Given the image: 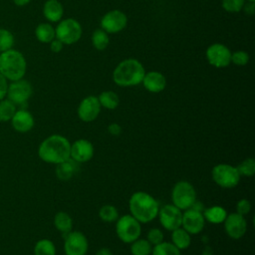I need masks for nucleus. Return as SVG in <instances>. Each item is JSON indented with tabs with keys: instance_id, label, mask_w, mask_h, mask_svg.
Here are the masks:
<instances>
[{
	"instance_id": "9d476101",
	"label": "nucleus",
	"mask_w": 255,
	"mask_h": 255,
	"mask_svg": "<svg viewBox=\"0 0 255 255\" xmlns=\"http://www.w3.org/2000/svg\"><path fill=\"white\" fill-rule=\"evenodd\" d=\"M64 251L66 255H86L89 243L84 233L71 231L64 236Z\"/></svg>"
},
{
	"instance_id": "f3484780",
	"label": "nucleus",
	"mask_w": 255,
	"mask_h": 255,
	"mask_svg": "<svg viewBox=\"0 0 255 255\" xmlns=\"http://www.w3.org/2000/svg\"><path fill=\"white\" fill-rule=\"evenodd\" d=\"M94 152L95 149L93 143L88 139L80 138L71 144L70 157L78 163H84L92 159Z\"/></svg>"
},
{
	"instance_id": "f8f14e48",
	"label": "nucleus",
	"mask_w": 255,
	"mask_h": 255,
	"mask_svg": "<svg viewBox=\"0 0 255 255\" xmlns=\"http://www.w3.org/2000/svg\"><path fill=\"white\" fill-rule=\"evenodd\" d=\"M157 216L159 217V222L161 226L168 231H173L181 227L182 210H180L173 204L163 205L159 209Z\"/></svg>"
},
{
	"instance_id": "79ce46f5",
	"label": "nucleus",
	"mask_w": 255,
	"mask_h": 255,
	"mask_svg": "<svg viewBox=\"0 0 255 255\" xmlns=\"http://www.w3.org/2000/svg\"><path fill=\"white\" fill-rule=\"evenodd\" d=\"M243 9L245 10V12L249 15H253L254 13V2H248L247 5H244Z\"/></svg>"
},
{
	"instance_id": "a878e982",
	"label": "nucleus",
	"mask_w": 255,
	"mask_h": 255,
	"mask_svg": "<svg viewBox=\"0 0 255 255\" xmlns=\"http://www.w3.org/2000/svg\"><path fill=\"white\" fill-rule=\"evenodd\" d=\"M98 100L101 107H104L107 110H115L120 105V98L113 91H105L101 93Z\"/></svg>"
},
{
	"instance_id": "e433bc0d",
	"label": "nucleus",
	"mask_w": 255,
	"mask_h": 255,
	"mask_svg": "<svg viewBox=\"0 0 255 255\" xmlns=\"http://www.w3.org/2000/svg\"><path fill=\"white\" fill-rule=\"evenodd\" d=\"M146 240L151 244V245H157L160 242L163 241V233L160 229L158 228H151L147 232V238Z\"/></svg>"
},
{
	"instance_id": "6ab92c4d",
	"label": "nucleus",
	"mask_w": 255,
	"mask_h": 255,
	"mask_svg": "<svg viewBox=\"0 0 255 255\" xmlns=\"http://www.w3.org/2000/svg\"><path fill=\"white\" fill-rule=\"evenodd\" d=\"M141 83L146 91L153 94L162 92L166 87V79L164 75L157 71L145 73Z\"/></svg>"
},
{
	"instance_id": "7c9ffc66",
	"label": "nucleus",
	"mask_w": 255,
	"mask_h": 255,
	"mask_svg": "<svg viewBox=\"0 0 255 255\" xmlns=\"http://www.w3.org/2000/svg\"><path fill=\"white\" fill-rule=\"evenodd\" d=\"M16 105L8 99L0 101V122L11 121L16 112Z\"/></svg>"
},
{
	"instance_id": "a18cd8bd",
	"label": "nucleus",
	"mask_w": 255,
	"mask_h": 255,
	"mask_svg": "<svg viewBox=\"0 0 255 255\" xmlns=\"http://www.w3.org/2000/svg\"><path fill=\"white\" fill-rule=\"evenodd\" d=\"M201 255H213V250L210 246H205Z\"/></svg>"
},
{
	"instance_id": "4be33fe9",
	"label": "nucleus",
	"mask_w": 255,
	"mask_h": 255,
	"mask_svg": "<svg viewBox=\"0 0 255 255\" xmlns=\"http://www.w3.org/2000/svg\"><path fill=\"white\" fill-rule=\"evenodd\" d=\"M202 214L204 216L205 221L207 220L208 222H210L212 224L223 223L227 216L226 210L222 206H218V205L210 206V207L204 209Z\"/></svg>"
},
{
	"instance_id": "c03bdc74",
	"label": "nucleus",
	"mask_w": 255,
	"mask_h": 255,
	"mask_svg": "<svg viewBox=\"0 0 255 255\" xmlns=\"http://www.w3.org/2000/svg\"><path fill=\"white\" fill-rule=\"evenodd\" d=\"M14 4L17 6H25L31 2V0H13Z\"/></svg>"
},
{
	"instance_id": "1a4fd4ad",
	"label": "nucleus",
	"mask_w": 255,
	"mask_h": 255,
	"mask_svg": "<svg viewBox=\"0 0 255 255\" xmlns=\"http://www.w3.org/2000/svg\"><path fill=\"white\" fill-rule=\"evenodd\" d=\"M32 94V85L28 81L20 79L8 84L6 97L8 100H10L13 104L17 106L26 104L27 101L31 98Z\"/></svg>"
},
{
	"instance_id": "9b49d317",
	"label": "nucleus",
	"mask_w": 255,
	"mask_h": 255,
	"mask_svg": "<svg viewBox=\"0 0 255 255\" xmlns=\"http://www.w3.org/2000/svg\"><path fill=\"white\" fill-rule=\"evenodd\" d=\"M128 24V17L120 10H111L101 19V27L108 34H117L123 31Z\"/></svg>"
},
{
	"instance_id": "4c0bfd02",
	"label": "nucleus",
	"mask_w": 255,
	"mask_h": 255,
	"mask_svg": "<svg viewBox=\"0 0 255 255\" xmlns=\"http://www.w3.org/2000/svg\"><path fill=\"white\" fill-rule=\"evenodd\" d=\"M251 210V203L248 199H240L237 203H236V212L241 214V215H246L250 212Z\"/></svg>"
},
{
	"instance_id": "37998d69",
	"label": "nucleus",
	"mask_w": 255,
	"mask_h": 255,
	"mask_svg": "<svg viewBox=\"0 0 255 255\" xmlns=\"http://www.w3.org/2000/svg\"><path fill=\"white\" fill-rule=\"evenodd\" d=\"M95 255H113V253L109 248H101Z\"/></svg>"
},
{
	"instance_id": "cd10ccee",
	"label": "nucleus",
	"mask_w": 255,
	"mask_h": 255,
	"mask_svg": "<svg viewBox=\"0 0 255 255\" xmlns=\"http://www.w3.org/2000/svg\"><path fill=\"white\" fill-rule=\"evenodd\" d=\"M130 253L132 255H150L151 254V244L146 239L137 238L130 243Z\"/></svg>"
},
{
	"instance_id": "4468645a",
	"label": "nucleus",
	"mask_w": 255,
	"mask_h": 255,
	"mask_svg": "<svg viewBox=\"0 0 255 255\" xmlns=\"http://www.w3.org/2000/svg\"><path fill=\"white\" fill-rule=\"evenodd\" d=\"M223 223L226 234L232 239H239L243 237L247 231L246 219L243 215L237 212L227 215Z\"/></svg>"
},
{
	"instance_id": "393cba45",
	"label": "nucleus",
	"mask_w": 255,
	"mask_h": 255,
	"mask_svg": "<svg viewBox=\"0 0 255 255\" xmlns=\"http://www.w3.org/2000/svg\"><path fill=\"white\" fill-rule=\"evenodd\" d=\"M35 36L39 42L48 44L56 38L55 28L50 23H41L35 29Z\"/></svg>"
},
{
	"instance_id": "7ed1b4c3",
	"label": "nucleus",
	"mask_w": 255,
	"mask_h": 255,
	"mask_svg": "<svg viewBox=\"0 0 255 255\" xmlns=\"http://www.w3.org/2000/svg\"><path fill=\"white\" fill-rule=\"evenodd\" d=\"M145 70L142 64L132 58L122 61L113 72V80L120 87H132L140 84Z\"/></svg>"
},
{
	"instance_id": "6e6552de",
	"label": "nucleus",
	"mask_w": 255,
	"mask_h": 255,
	"mask_svg": "<svg viewBox=\"0 0 255 255\" xmlns=\"http://www.w3.org/2000/svg\"><path fill=\"white\" fill-rule=\"evenodd\" d=\"M83 29L81 24L72 18H67L59 21L55 29L56 38L64 45H71L77 43L82 37Z\"/></svg>"
},
{
	"instance_id": "aec40b11",
	"label": "nucleus",
	"mask_w": 255,
	"mask_h": 255,
	"mask_svg": "<svg viewBox=\"0 0 255 255\" xmlns=\"http://www.w3.org/2000/svg\"><path fill=\"white\" fill-rule=\"evenodd\" d=\"M80 170V163L69 157L56 166V176L63 181L72 179Z\"/></svg>"
},
{
	"instance_id": "a211bd4d",
	"label": "nucleus",
	"mask_w": 255,
	"mask_h": 255,
	"mask_svg": "<svg viewBox=\"0 0 255 255\" xmlns=\"http://www.w3.org/2000/svg\"><path fill=\"white\" fill-rule=\"evenodd\" d=\"M34 118L30 112L27 110L16 111L11 119V124L13 128L18 132H28L34 127Z\"/></svg>"
},
{
	"instance_id": "a19ab883",
	"label": "nucleus",
	"mask_w": 255,
	"mask_h": 255,
	"mask_svg": "<svg viewBox=\"0 0 255 255\" xmlns=\"http://www.w3.org/2000/svg\"><path fill=\"white\" fill-rule=\"evenodd\" d=\"M108 131L109 133H111L112 135H119L121 134L122 132V127L117 124V123H113V124H110L108 126Z\"/></svg>"
},
{
	"instance_id": "dca6fc26",
	"label": "nucleus",
	"mask_w": 255,
	"mask_h": 255,
	"mask_svg": "<svg viewBox=\"0 0 255 255\" xmlns=\"http://www.w3.org/2000/svg\"><path fill=\"white\" fill-rule=\"evenodd\" d=\"M101 108L102 107L97 97L88 96L82 100L78 107V117L83 122L91 123L98 118L101 112Z\"/></svg>"
},
{
	"instance_id": "20e7f679",
	"label": "nucleus",
	"mask_w": 255,
	"mask_h": 255,
	"mask_svg": "<svg viewBox=\"0 0 255 255\" xmlns=\"http://www.w3.org/2000/svg\"><path fill=\"white\" fill-rule=\"evenodd\" d=\"M27 71V62L24 55L15 49L0 53V74L13 82L23 79Z\"/></svg>"
},
{
	"instance_id": "f257e3e1",
	"label": "nucleus",
	"mask_w": 255,
	"mask_h": 255,
	"mask_svg": "<svg viewBox=\"0 0 255 255\" xmlns=\"http://www.w3.org/2000/svg\"><path fill=\"white\" fill-rule=\"evenodd\" d=\"M70 149L71 143L67 137L52 134L40 143L38 155L45 162L58 164L70 157Z\"/></svg>"
},
{
	"instance_id": "39448f33",
	"label": "nucleus",
	"mask_w": 255,
	"mask_h": 255,
	"mask_svg": "<svg viewBox=\"0 0 255 255\" xmlns=\"http://www.w3.org/2000/svg\"><path fill=\"white\" fill-rule=\"evenodd\" d=\"M171 200L172 204L180 210L190 208L196 201V191L193 185L186 180L176 182L171 190Z\"/></svg>"
},
{
	"instance_id": "0eeeda50",
	"label": "nucleus",
	"mask_w": 255,
	"mask_h": 255,
	"mask_svg": "<svg viewBox=\"0 0 255 255\" xmlns=\"http://www.w3.org/2000/svg\"><path fill=\"white\" fill-rule=\"evenodd\" d=\"M213 181L222 188H233L240 181V174L236 168L231 164L219 163L211 170Z\"/></svg>"
},
{
	"instance_id": "c756f323",
	"label": "nucleus",
	"mask_w": 255,
	"mask_h": 255,
	"mask_svg": "<svg viewBox=\"0 0 255 255\" xmlns=\"http://www.w3.org/2000/svg\"><path fill=\"white\" fill-rule=\"evenodd\" d=\"M151 255H180V250L171 242H160L151 250Z\"/></svg>"
},
{
	"instance_id": "473e14b6",
	"label": "nucleus",
	"mask_w": 255,
	"mask_h": 255,
	"mask_svg": "<svg viewBox=\"0 0 255 255\" xmlns=\"http://www.w3.org/2000/svg\"><path fill=\"white\" fill-rule=\"evenodd\" d=\"M14 43L15 39L12 32L7 29L0 28V53L12 49Z\"/></svg>"
},
{
	"instance_id": "c85d7f7f",
	"label": "nucleus",
	"mask_w": 255,
	"mask_h": 255,
	"mask_svg": "<svg viewBox=\"0 0 255 255\" xmlns=\"http://www.w3.org/2000/svg\"><path fill=\"white\" fill-rule=\"evenodd\" d=\"M34 255H56L55 244L49 239L37 241L34 247Z\"/></svg>"
},
{
	"instance_id": "2f4dec72",
	"label": "nucleus",
	"mask_w": 255,
	"mask_h": 255,
	"mask_svg": "<svg viewBox=\"0 0 255 255\" xmlns=\"http://www.w3.org/2000/svg\"><path fill=\"white\" fill-rule=\"evenodd\" d=\"M99 216L105 222H115L119 218V212L114 205L106 204L100 208Z\"/></svg>"
},
{
	"instance_id": "bb28decb",
	"label": "nucleus",
	"mask_w": 255,
	"mask_h": 255,
	"mask_svg": "<svg viewBox=\"0 0 255 255\" xmlns=\"http://www.w3.org/2000/svg\"><path fill=\"white\" fill-rule=\"evenodd\" d=\"M92 44L96 50H105L110 44V38L108 33L102 28L95 30L92 34Z\"/></svg>"
},
{
	"instance_id": "5701e85b",
	"label": "nucleus",
	"mask_w": 255,
	"mask_h": 255,
	"mask_svg": "<svg viewBox=\"0 0 255 255\" xmlns=\"http://www.w3.org/2000/svg\"><path fill=\"white\" fill-rule=\"evenodd\" d=\"M171 243L178 248L179 250L186 249L191 244V236L190 234L184 230L182 227H179L173 231H171Z\"/></svg>"
},
{
	"instance_id": "c9c22d12",
	"label": "nucleus",
	"mask_w": 255,
	"mask_h": 255,
	"mask_svg": "<svg viewBox=\"0 0 255 255\" xmlns=\"http://www.w3.org/2000/svg\"><path fill=\"white\" fill-rule=\"evenodd\" d=\"M231 62L236 66H245L249 62V55L245 51H235L231 54Z\"/></svg>"
},
{
	"instance_id": "b1692460",
	"label": "nucleus",
	"mask_w": 255,
	"mask_h": 255,
	"mask_svg": "<svg viewBox=\"0 0 255 255\" xmlns=\"http://www.w3.org/2000/svg\"><path fill=\"white\" fill-rule=\"evenodd\" d=\"M55 227L63 234V237L72 231L73 219L65 211H59L54 217Z\"/></svg>"
},
{
	"instance_id": "72a5a7b5",
	"label": "nucleus",
	"mask_w": 255,
	"mask_h": 255,
	"mask_svg": "<svg viewBox=\"0 0 255 255\" xmlns=\"http://www.w3.org/2000/svg\"><path fill=\"white\" fill-rule=\"evenodd\" d=\"M240 176H252L255 173V160L252 157H247L236 166Z\"/></svg>"
},
{
	"instance_id": "ddd939ff",
	"label": "nucleus",
	"mask_w": 255,
	"mask_h": 255,
	"mask_svg": "<svg viewBox=\"0 0 255 255\" xmlns=\"http://www.w3.org/2000/svg\"><path fill=\"white\" fill-rule=\"evenodd\" d=\"M208 63L215 68H225L231 63V52L223 44L214 43L210 45L205 53Z\"/></svg>"
},
{
	"instance_id": "412c9836",
	"label": "nucleus",
	"mask_w": 255,
	"mask_h": 255,
	"mask_svg": "<svg viewBox=\"0 0 255 255\" xmlns=\"http://www.w3.org/2000/svg\"><path fill=\"white\" fill-rule=\"evenodd\" d=\"M45 18L52 23L61 21L64 15V7L59 0H47L43 6Z\"/></svg>"
},
{
	"instance_id": "f03ea898",
	"label": "nucleus",
	"mask_w": 255,
	"mask_h": 255,
	"mask_svg": "<svg viewBox=\"0 0 255 255\" xmlns=\"http://www.w3.org/2000/svg\"><path fill=\"white\" fill-rule=\"evenodd\" d=\"M130 215L139 223H148L157 217L159 204L157 200L147 192L136 191L131 194L128 201Z\"/></svg>"
},
{
	"instance_id": "ea45409f",
	"label": "nucleus",
	"mask_w": 255,
	"mask_h": 255,
	"mask_svg": "<svg viewBox=\"0 0 255 255\" xmlns=\"http://www.w3.org/2000/svg\"><path fill=\"white\" fill-rule=\"evenodd\" d=\"M49 44H50V49H51V51L54 52V53H59V52H61V51L63 50V48H64V44H63L60 40H58L57 38H55L54 40H52Z\"/></svg>"
},
{
	"instance_id": "f704fd0d",
	"label": "nucleus",
	"mask_w": 255,
	"mask_h": 255,
	"mask_svg": "<svg viewBox=\"0 0 255 255\" xmlns=\"http://www.w3.org/2000/svg\"><path fill=\"white\" fill-rule=\"evenodd\" d=\"M221 5L226 12L237 13L243 9L245 0H222Z\"/></svg>"
},
{
	"instance_id": "423d86ee",
	"label": "nucleus",
	"mask_w": 255,
	"mask_h": 255,
	"mask_svg": "<svg viewBox=\"0 0 255 255\" xmlns=\"http://www.w3.org/2000/svg\"><path fill=\"white\" fill-rule=\"evenodd\" d=\"M116 233L124 243H131L140 236V223L130 214L123 215L117 219Z\"/></svg>"
},
{
	"instance_id": "2eb2a0df",
	"label": "nucleus",
	"mask_w": 255,
	"mask_h": 255,
	"mask_svg": "<svg viewBox=\"0 0 255 255\" xmlns=\"http://www.w3.org/2000/svg\"><path fill=\"white\" fill-rule=\"evenodd\" d=\"M205 225V219L202 212L192 208H188L182 212L181 227L190 235L201 232Z\"/></svg>"
},
{
	"instance_id": "49530a36",
	"label": "nucleus",
	"mask_w": 255,
	"mask_h": 255,
	"mask_svg": "<svg viewBox=\"0 0 255 255\" xmlns=\"http://www.w3.org/2000/svg\"><path fill=\"white\" fill-rule=\"evenodd\" d=\"M248 2H255V0H247Z\"/></svg>"
},
{
	"instance_id": "58836bf2",
	"label": "nucleus",
	"mask_w": 255,
	"mask_h": 255,
	"mask_svg": "<svg viewBox=\"0 0 255 255\" xmlns=\"http://www.w3.org/2000/svg\"><path fill=\"white\" fill-rule=\"evenodd\" d=\"M7 89H8V80L0 74V101L6 97Z\"/></svg>"
}]
</instances>
